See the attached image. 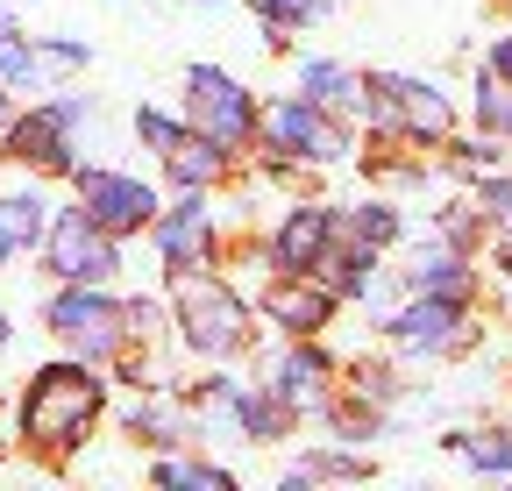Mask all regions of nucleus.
Masks as SVG:
<instances>
[{
	"label": "nucleus",
	"mask_w": 512,
	"mask_h": 491,
	"mask_svg": "<svg viewBox=\"0 0 512 491\" xmlns=\"http://www.w3.org/2000/svg\"><path fill=\"white\" fill-rule=\"evenodd\" d=\"M477 121H484V129H498V136H512V86H505V79H484V86H477Z\"/></svg>",
	"instance_id": "nucleus-21"
},
{
	"label": "nucleus",
	"mask_w": 512,
	"mask_h": 491,
	"mask_svg": "<svg viewBox=\"0 0 512 491\" xmlns=\"http://www.w3.org/2000/svg\"><path fill=\"white\" fill-rule=\"evenodd\" d=\"M8 8H29V0H0V15H8Z\"/></svg>",
	"instance_id": "nucleus-31"
},
{
	"label": "nucleus",
	"mask_w": 512,
	"mask_h": 491,
	"mask_svg": "<svg viewBox=\"0 0 512 491\" xmlns=\"http://www.w3.org/2000/svg\"><path fill=\"white\" fill-rule=\"evenodd\" d=\"M157 257L171 264V271H192V264H207L214 257V207L200 200V193H185L178 207H157Z\"/></svg>",
	"instance_id": "nucleus-9"
},
{
	"label": "nucleus",
	"mask_w": 512,
	"mask_h": 491,
	"mask_svg": "<svg viewBox=\"0 0 512 491\" xmlns=\"http://www.w3.org/2000/svg\"><path fill=\"white\" fill-rule=\"evenodd\" d=\"M79 200L107 235H136V228L157 221V193L128 171H79Z\"/></svg>",
	"instance_id": "nucleus-7"
},
{
	"label": "nucleus",
	"mask_w": 512,
	"mask_h": 491,
	"mask_svg": "<svg viewBox=\"0 0 512 491\" xmlns=\"http://www.w3.org/2000/svg\"><path fill=\"white\" fill-rule=\"evenodd\" d=\"M200 8H221V0H200Z\"/></svg>",
	"instance_id": "nucleus-32"
},
{
	"label": "nucleus",
	"mask_w": 512,
	"mask_h": 491,
	"mask_svg": "<svg viewBox=\"0 0 512 491\" xmlns=\"http://www.w3.org/2000/svg\"><path fill=\"white\" fill-rule=\"evenodd\" d=\"M392 342H406V349H420V356H448V349H463V342H470L463 299H434V292H420L406 314H392Z\"/></svg>",
	"instance_id": "nucleus-10"
},
{
	"label": "nucleus",
	"mask_w": 512,
	"mask_h": 491,
	"mask_svg": "<svg viewBox=\"0 0 512 491\" xmlns=\"http://www.w3.org/2000/svg\"><path fill=\"white\" fill-rule=\"evenodd\" d=\"M370 86V107H377V121L384 129H406V136H448V121H456V107H448V93L441 86H427V79H406V72H377V79H363Z\"/></svg>",
	"instance_id": "nucleus-6"
},
{
	"label": "nucleus",
	"mask_w": 512,
	"mask_h": 491,
	"mask_svg": "<svg viewBox=\"0 0 512 491\" xmlns=\"http://www.w3.org/2000/svg\"><path fill=\"white\" fill-rule=\"evenodd\" d=\"M136 136H143L150 150H171V143H178L185 129H178V121H171V114H157V107H143V114H136Z\"/></svg>",
	"instance_id": "nucleus-24"
},
{
	"label": "nucleus",
	"mask_w": 512,
	"mask_h": 491,
	"mask_svg": "<svg viewBox=\"0 0 512 491\" xmlns=\"http://www.w3.org/2000/svg\"><path fill=\"white\" fill-rule=\"evenodd\" d=\"M299 93L313 100V107H370V86L356 79V72H342V65H328V57H306L299 65Z\"/></svg>",
	"instance_id": "nucleus-14"
},
{
	"label": "nucleus",
	"mask_w": 512,
	"mask_h": 491,
	"mask_svg": "<svg viewBox=\"0 0 512 491\" xmlns=\"http://www.w3.org/2000/svg\"><path fill=\"white\" fill-rule=\"evenodd\" d=\"M43 200L36 193H8L0 200V250H22V242H43Z\"/></svg>",
	"instance_id": "nucleus-18"
},
{
	"label": "nucleus",
	"mask_w": 512,
	"mask_h": 491,
	"mask_svg": "<svg viewBox=\"0 0 512 491\" xmlns=\"http://www.w3.org/2000/svg\"><path fill=\"white\" fill-rule=\"evenodd\" d=\"M0 121H8V79H0Z\"/></svg>",
	"instance_id": "nucleus-29"
},
{
	"label": "nucleus",
	"mask_w": 512,
	"mask_h": 491,
	"mask_svg": "<svg viewBox=\"0 0 512 491\" xmlns=\"http://www.w3.org/2000/svg\"><path fill=\"white\" fill-rule=\"evenodd\" d=\"M349 228H356V242H370V250H377V242H392V235H399V214H392V207H363Z\"/></svg>",
	"instance_id": "nucleus-23"
},
{
	"label": "nucleus",
	"mask_w": 512,
	"mask_h": 491,
	"mask_svg": "<svg viewBox=\"0 0 512 491\" xmlns=\"http://www.w3.org/2000/svg\"><path fill=\"white\" fill-rule=\"evenodd\" d=\"M171 278H178V335L200 349V356H235L242 335H249L242 299H235L221 278H207L200 264H192V271H171Z\"/></svg>",
	"instance_id": "nucleus-2"
},
{
	"label": "nucleus",
	"mask_w": 512,
	"mask_h": 491,
	"mask_svg": "<svg viewBox=\"0 0 512 491\" xmlns=\"http://www.w3.org/2000/svg\"><path fill=\"white\" fill-rule=\"evenodd\" d=\"M484 200H491V214L512 221V178H491V193H484Z\"/></svg>",
	"instance_id": "nucleus-28"
},
{
	"label": "nucleus",
	"mask_w": 512,
	"mask_h": 491,
	"mask_svg": "<svg viewBox=\"0 0 512 491\" xmlns=\"http://www.w3.org/2000/svg\"><path fill=\"white\" fill-rule=\"evenodd\" d=\"M491 79H505V86H512V36H498V43H491Z\"/></svg>",
	"instance_id": "nucleus-27"
},
{
	"label": "nucleus",
	"mask_w": 512,
	"mask_h": 491,
	"mask_svg": "<svg viewBox=\"0 0 512 491\" xmlns=\"http://www.w3.org/2000/svg\"><path fill=\"white\" fill-rule=\"evenodd\" d=\"M313 8H320V0H264V22H271V29H285V22H306Z\"/></svg>",
	"instance_id": "nucleus-25"
},
{
	"label": "nucleus",
	"mask_w": 512,
	"mask_h": 491,
	"mask_svg": "<svg viewBox=\"0 0 512 491\" xmlns=\"http://www.w3.org/2000/svg\"><path fill=\"white\" fill-rule=\"evenodd\" d=\"M320 378H328V356H320V349H292V356L278 363L271 392H278L285 406H313V399H320Z\"/></svg>",
	"instance_id": "nucleus-16"
},
{
	"label": "nucleus",
	"mask_w": 512,
	"mask_h": 491,
	"mask_svg": "<svg viewBox=\"0 0 512 491\" xmlns=\"http://www.w3.org/2000/svg\"><path fill=\"white\" fill-rule=\"evenodd\" d=\"M43 57H50V65H64V72H79V65H86V43H72V36H50V43H43Z\"/></svg>",
	"instance_id": "nucleus-26"
},
{
	"label": "nucleus",
	"mask_w": 512,
	"mask_h": 491,
	"mask_svg": "<svg viewBox=\"0 0 512 491\" xmlns=\"http://www.w3.org/2000/svg\"><path fill=\"white\" fill-rule=\"evenodd\" d=\"M164 164H171V178H178L185 193H200V186H214V178L228 171V150H221L214 136L192 129V136H178V143L164 150Z\"/></svg>",
	"instance_id": "nucleus-15"
},
{
	"label": "nucleus",
	"mask_w": 512,
	"mask_h": 491,
	"mask_svg": "<svg viewBox=\"0 0 512 491\" xmlns=\"http://www.w3.org/2000/svg\"><path fill=\"white\" fill-rule=\"evenodd\" d=\"M185 114H192V129L214 136L221 150H235V143L256 136V107H249V93L221 65H192L185 72Z\"/></svg>",
	"instance_id": "nucleus-5"
},
{
	"label": "nucleus",
	"mask_w": 512,
	"mask_h": 491,
	"mask_svg": "<svg viewBox=\"0 0 512 491\" xmlns=\"http://www.w3.org/2000/svg\"><path fill=\"white\" fill-rule=\"evenodd\" d=\"M50 335L57 342H72L79 356H114L121 342H128V306H114L100 285H64L57 299H50Z\"/></svg>",
	"instance_id": "nucleus-4"
},
{
	"label": "nucleus",
	"mask_w": 512,
	"mask_h": 491,
	"mask_svg": "<svg viewBox=\"0 0 512 491\" xmlns=\"http://www.w3.org/2000/svg\"><path fill=\"white\" fill-rule=\"evenodd\" d=\"M264 143L285 150V157H306V164H335L342 157V136L328 129V107H313L306 93L299 100H278L264 114Z\"/></svg>",
	"instance_id": "nucleus-8"
},
{
	"label": "nucleus",
	"mask_w": 512,
	"mask_h": 491,
	"mask_svg": "<svg viewBox=\"0 0 512 491\" xmlns=\"http://www.w3.org/2000/svg\"><path fill=\"white\" fill-rule=\"evenodd\" d=\"M328 242H335V214L328 207H292L285 228L271 235V257H278V271H313Z\"/></svg>",
	"instance_id": "nucleus-12"
},
{
	"label": "nucleus",
	"mask_w": 512,
	"mask_h": 491,
	"mask_svg": "<svg viewBox=\"0 0 512 491\" xmlns=\"http://www.w3.org/2000/svg\"><path fill=\"white\" fill-rule=\"evenodd\" d=\"M100 406H107V385L86 371V363H50V371H36L29 392H22V435L36 449H79L93 435Z\"/></svg>",
	"instance_id": "nucleus-1"
},
{
	"label": "nucleus",
	"mask_w": 512,
	"mask_h": 491,
	"mask_svg": "<svg viewBox=\"0 0 512 491\" xmlns=\"http://www.w3.org/2000/svg\"><path fill=\"white\" fill-rule=\"evenodd\" d=\"M413 292H434V299H463L470 292V264L456 250H427L413 264Z\"/></svg>",
	"instance_id": "nucleus-17"
},
{
	"label": "nucleus",
	"mask_w": 512,
	"mask_h": 491,
	"mask_svg": "<svg viewBox=\"0 0 512 491\" xmlns=\"http://www.w3.org/2000/svg\"><path fill=\"white\" fill-rule=\"evenodd\" d=\"M157 484H200V491H228V470H214V463H157Z\"/></svg>",
	"instance_id": "nucleus-22"
},
{
	"label": "nucleus",
	"mask_w": 512,
	"mask_h": 491,
	"mask_svg": "<svg viewBox=\"0 0 512 491\" xmlns=\"http://www.w3.org/2000/svg\"><path fill=\"white\" fill-rule=\"evenodd\" d=\"M0 79L8 86H36V50L15 22H0Z\"/></svg>",
	"instance_id": "nucleus-19"
},
{
	"label": "nucleus",
	"mask_w": 512,
	"mask_h": 491,
	"mask_svg": "<svg viewBox=\"0 0 512 491\" xmlns=\"http://www.w3.org/2000/svg\"><path fill=\"white\" fill-rule=\"evenodd\" d=\"M8 157H22L36 171H72V129L57 121V107L8 114Z\"/></svg>",
	"instance_id": "nucleus-11"
},
{
	"label": "nucleus",
	"mask_w": 512,
	"mask_h": 491,
	"mask_svg": "<svg viewBox=\"0 0 512 491\" xmlns=\"http://www.w3.org/2000/svg\"><path fill=\"white\" fill-rule=\"evenodd\" d=\"M8 335H15V328H8V314H0V349H8Z\"/></svg>",
	"instance_id": "nucleus-30"
},
{
	"label": "nucleus",
	"mask_w": 512,
	"mask_h": 491,
	"mask_svg": "<svg viewBox=\"0 0 512 491\" xmlns=\"http://www.w3.org/2000/svg\"><path fill=\"white\" fill-rule=\"evenodd\" d=\"M264 314H271V321H278L285 335H313L320 321L335 314V292H328V285H313L306 271H292V285H271Z\"/></svg>",
	"instance_id": "nucleus-13"
},
{
	"label": "nucleus",
	"mask_w": 512,
	"mask_h": 491,
	"mask_svg": "<svg viewBox=\"0 0 512 491\" xmlns=\"http://www.w3.org/2000/svg\"><path fill=\"white\" fill-rule=\"evenodd\" d=\"M43 264L64 278V285H100L121 271V250H114V235L86 214V207H64L50 228H43Z\"/></svg>",
	"instance_id": "nucleus-3"
},
{
	"label": "nucleus",
	"mask_w": 512,
	"mask_h": 491,
	"mask_svg": "<svg viewBox=\"0 0 512 491\" xmlns=\"http://www.w3.org/2000/svg\"><path fill=\"white\" fill-rule=\"evenodd\" d=\"M456 449H463L477 470H498V477H512V435H456Z\"/></svg>",
	"instance_id": "nucleus-20"
}]
</instances>
